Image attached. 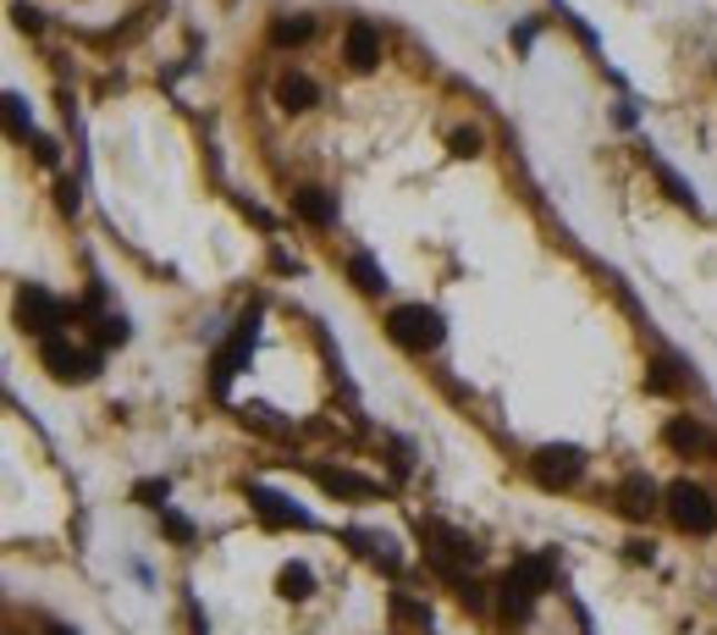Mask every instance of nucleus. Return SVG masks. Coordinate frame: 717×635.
<instances>
[{"mask_svg": "<svg viewBox=\"0 0 717 635\" xmlns=\"http://www.w3.org/2000/svg\"><path fill=\"white\" fill-rule=\"evenodd\" d=\"M315 480H320L326 492H348V497H370V480L348 476V470H315Z\"/></svg>", "mask_w": 717, "mask_h": 635, "instance_id": "nucleus-16", "label": "nucleus"}, {"mask_svg": "<svg viewBox=\"0 0 717 635\" xmlns=\"http://www.w3.org/2000/svg\"><path fill=\"white\" fill-rule=\"evenodd\" d=\"M39 359H44V370L56 376V381H89L94 370H100V354H89V348H78L72 337H44V348H39Z\"/></svg>", "mask_w": 717, "mask_h": 635, "instance_id": "nucleus-4", "label": "nucleus"}, {"mask_svg": "<svg viewBox=\"0 0 717 635\" xmlns=\"http://www.w3.org/2000/svg\"><path fill=\"white\" fill-rule=\"evenodd\" d=\"M392 625H398L404 635H426V631H430V608L398 592V597H392Z\"/></svg>", "mask_w": 717, "mask_h": 635, "instance_id": "nucleus-12", "label": "nucleus"}, {"mask_svg": "<svg viewBox=\"0 0 717 635\" xmlns=\"http://www.w3.org/2000/svg\"><path fill=\"white\" fill-rule=\"evenodd\" d=\"M315 100H320V89H315L303 72H282V78H277V106H282V111H315Z\"/></svg>", "mask_w": 717, "mask_h": 635, "instance_id": "nucleus-11", "label": "nucleus"}, {"mask_svg": "<svg viewBox=\"0 0 717 635\" xmlns=\"http://www.w3.org/2000/svg\"><path fill=\"white\" fill-rule=\"evenodd\" d=\"M663 437H668V448H674V454H701V448H707V431H701V420H674Z\"/></svg>", "mask_w": 717, "mask_h": 635, "instance_id": "nucleus-13", "label": "nucleus"}, {"mask_svg": "<svg viewBox=\"0 0 717 635\" xmlns=\"http://www.w3.org/2000/svg\"><path fill=\"white\" fill-rule=\"evenodd\" d=\"M387 331H392V343H398V348L426 354V348L441 343V316L426 310V305H398V310L387 316Z\"/></svg>", "mask_w": 717, "mask_h": 635, "instance_id": "nucleus-2", "label": "nucleus"}, {"mask_svg": "<svg viewBox=\"0 0 717 635\" xmlns=\"http://www.w3.org/2000/svg\"><path fill=\"white\" fill-rule=\"evenodd\" d=\"M668 514H674V525L690 530V536H713L717 530L713 497H707L701 486H690V480H674V486H668Z\"/></svg>", "mask_w": 717, "mask_h": 635, "instance_id": "nucleus-3", "label": "nucleus"}, {"mask_svg": "<svg viewBox=\"0 0 717 635\" xmlns=\"http://www.w3.org/2000/svg\"><path fill=\"white\" fill-rule=\"evenodd\" d=\"M292 210H298L309 227H331V221H337V199H331L326 188H298V194H292Z\"/></svg>", "mask_w": 717, "mask_h": 635, "instance_id": "nucleus-10", "label": "nucleus"}, {"mask_svg": "<svg viewBox=\"0 0 717 635\" xmlns=\"http://www.w3.org/2000/svg\"><path fill=\"white\" fill-rule=\"evenodd\" d=\"M17 320H22V331H33V337H56V326H61V305H56L44 288H22V299H17Z\"/></svg>", "mask_w": 717, "mask_h": 635, "instance_id": "nucleus-6", "label": "nucleus"}, {"mask_svg": "<svg viewBox=\"0 0 717 635\" xmlns=\"http://www.w3.org/2000/svg\"><path fill=\"white\" fill-rule=\"evenodd\" d=\"M426 542H436V547H430V558H436L447 575H458L464 564H475V547H469L458 530H447V525H426Z\"/></svg>", "mask_w": 717, "mask_h": 635, "instance_id": "nucleus-8", "label": "nucleus"}, {"mask_svg": "<svg viewBox=\"0 0 717 635\" xmlns=\"http://www.w3.org/2000/svg\"><path fill=\"white\" fill-rule=\"evenodd\" d=\"M277 592H282L287 603H303V597L315 592V575H309L303 564H287L282 575H277Z\"/></svg>", "mask_w": 717, "mask_h": 635, "instance_id": "nucleus-15", "label": "nucleus"}, {"mask_svg": "<svg viewBox=\"0 0 717 635\" xmlns=\"http://www.w3.org/2000/svg\"><path fill=\"white\" fill-rule=\"evenodd\" d=\"M530 470H536V480H541L547 492H564V486L579 480L585 459H579V448H569V443H552V448H541V454L530 459Z\"/></svg>", "mask_w": 717, "mask_h": 635, "instance_id": "nucleus-5", "label": "nucleus"}, {"mask_svg": "<svg viewBox=\"0 0 717 635\" xmlns=\"http://www.w3.org/2000/svg\"><path fill=\"white\" fill-rule=\"evenodd\" d=\"M342 61H348L353 72H370V67L381 61V33H376L370 22H348V33H342Z\"/></svg>", "mask_w": 717, "mask_h": 635, "instance_id": "nucleus-7", "label": "nucleus"}, {"mask_svg": "<svg viewBox=\"0 0 717 635\" xmlns=\"http://www.w3.org/2000/svg\"><path fill=\"white\" fill-rule=\"evenodd\" d=\"M6 111H11V133L22 139V133H28V111H22V100L11 95V100H6Z\"/></svg>", "mask_w": 717, "mask_h": 635, "instance_id": "nucleus-20", "label": "nucleus"}, {"mask_svg": "<svg viewBox=\"0 0 717 635\" xmlns=\"http://www.w3.org/2000/svg\"><path fill=\"white\" fill-rule=\"evenodd\" d=\"M255 508H260L271 525H303V514H298V508H287L282 497H271V492H255Z\"/></svg>", "mask_w": 717, "mask_h": 635, "instance_id": "nucleus-17", "label": "nucleus"}, {"mask_svg": "<svg viewBox=\"0 0 717 635\" xmlns=\"http://www.w3.org/2000/svg\"><path fill=\"white\" fill-rule=\"evenodd\" d=\"M309 33H315L309 17H277V22H271V39H277V44H303Z\"/></svg>", "mask_w": 717, "mask_h": 635, "instance_id": "nucleus-18", "label": "nucleus"}, {"mask_svg": "<svg viewBox=\"0 0 717 635\" xmlns=\"http://www.w3.org/2000/svg\"><path fill=\"white\" fill-rule=\"evenodd\" d=\"M657 497H668V492H657V480L651 476L618 480V508H624L629 519H651V514H657Z\"/></svg>", "mask_w": 717, "mask_h": 635, "instance_id": "nucleus-9", "label": "nucleus"}, {"mask_svg": "<svg viewBox=\"0 0 717 635\" xmlns=\"http://www.w3.org/2000/svg\"><path fill=\"white\" fill-rule=\"evenodd\" d=\"M348 277H353L359 294H381V288H387V277H381V266H376L370 255H353V260H348Z\"/></svg>", "mask_w": 717, "mask_h": 635, "instance_id": "nucleus-14", "label": "nucleus"}, {"mask_svg": "<svg viewBox=\"0 0 717 635\" xmlns=\"http://www.w3.org/2000/svg\"><path fill=\"white\" fill-rule=\"evenodd\" d=\"M480 145H486V139H480L475 128H458V133H452V156L475 160V156H480Z\"/></svg>", "mask_w": 717, "mask_h": 635, "instance_id": "nucleus-19", "label": "nucleus"}, {"mask_svg": "<svg viewBox=\"0 0 717 635\" xmlns=\"http://www.w3.org/2000/svg\"><path fill=\"white\" fill-rule=\"evenodd\" d=\"M547 581H552V564H547V558L514 564V569L502 575V614H508V619H525V614L536 608V597L547 592Z\"/></svg>", "mask_w": 717, "mask_h": 635, "instance_id": "nucleus-1", "label": "nucleus"}]
</instances>
